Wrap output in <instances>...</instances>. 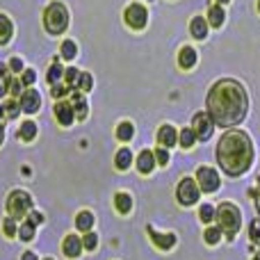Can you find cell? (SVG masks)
<instances>
[{"label":"cell","mask_w":260,"mask_h":260,"mask_svg":"<svg viewBox=\"0 0 260 260\" xmlns=\"http://www.w3.org/2000/svg\"><path fill=\"white\" fill-rule=\"evenodd\" d=\"M23 89H25V87L21 85V80H14V78H9V94L12 96H21L23 94Z\"/></svg>","instance_id":"obj_41"},{"label":"cell","mask_w":260,"mask_h":260,"mask_svg":"<svg viewBox=\"0 0 260 260\" xmlns=\"http://www.w3.org/2000/svg\"><path fill=\"white\" fill-rule=\"evenodd\" d=\"M221 23H224V9H221V5H212L208 9V25L219 27Z\"/></svg>","instance_id":"obj_21"},{"label":"cell","mask_w":260,"mask_h":260,"mask_svg":"<svg viewBox=\"0 0 260 260\" xmlns=\"http://www.w3.org/2000/svg\"><path fill=\"white\" fill-rule=\"evenodd\" d=\"M197 180H199V187L201 192L212 194L215 189H219V174L210 167H199L197 169Z\"/></svg>","instance_id":"obj_7"},{"label":"cell","mask_w":260,"mask_h":260,"mask_svg":"<svg viewBox=\"0 0 260 260\" xmlns=\"http://www.w3.org/2000/svg\"><path fill=\"white\" fill-rule=\"evenodd\" d=\"M76 229L80 231V233H87V231L94 229V215H91L89 210H82L80 215L76 217Z\"/></svg>","instance_id":"obj_19"},{"label":"cell","mask_w":260,"mask_h":260,"mask_svg":"<svg viewBox=\"0 0 260 260\" xmlns=\"http://www.w3.org/2000/svg\"><path fill=\"white\" fill-rule=\"evenodd\" d=\"M253 260H260V256H256V258H253Z\"/></svg>","instance_id":"obj_50"},{"label":"cell","mask_w":260,"mask_h":260,"mask_svg":"<svg viewBox=\"0 0 260 260\" xmlns=\"http://www.w3.org/2000/svg\"><path fill=\"white\" fill-rule=\"evenodd\" d=\"M217 3H221V5H226V3H231V0H217Z\"/></svg>","instance_id":"obj_49"},{"label":"cell","mask_w":260,"mask_h":260,"mask_svg":"<svg viewBox=\"0 0 260 260\" xmlns=\"http://www.w3.org/2000/svg\"><path fill=\"white\" fill-rule=\"evenodd\" d=\"M78 87H80L82 91H89L91 87H94V78H91V73H80V76H78Z\"/></svg>","instance_id":"obj_34"},{"label":"cell","mask_w":260,"mask_h":260,"mask_svg":"<svg viewBox=\"0 0 260 260\" xmlns=\"http://www.w3.org/2000/svg\"><path fill=\"white\" fill-rule=\"evenodd\" d=\"M215 215H217V221H219L221 231L226 233V238L233 240L235 235H238L240 226H242V215H240V210L233 203H221Z\"/></svg>","instance_id":"obj_3"},{"label":"cell","mask_w":260,"mask_h":260,"mask_svg":"<svg viewBox=\"0 0 260 260\" xmlns=\"http://www.w3.org/2000/svg\"><path fill=\"white\" fill-rule=\"evenodd\" d=\"M3 114H5V108H3V105H0V119H3Z\"/></svg>","instance_id":"obj_48"},{"label":"cell","mask_w":260,"mask_h":260,"mask_svg":"<svg viewBox=\"0 0 260 260\" xmlns=\"http://www.w3.org/2000/svg\"><path fill=\"white\" fill-rule=\"evenodd\" d=\"M3 233L7 235V238H14V235L18 233V226H16V219H12V217H7V219L3 221Z\"/></svg>","instance_id":"obj_32"},{"label":"cell","mask_w":260,"mask_h":260,"mask_svg":"<svg viewBox=\"0 0 260 260\" xmlns=\"http://www.w3.org/2000/svg\"><path fill=\"white\" fill-rule=\"evenodd\" d=\"M153 155H155V162H157V165H162V167L169 162V151H167L165 146H157L155 151H153Z\"/></svg>","instance_id":"obj_35"},{"label":"cell","mask_w":260,"mask_h":260,"mask_svg":"<svg viewBox=\"0 0 260 260\" xmlns=\"http://www.w3.org/2000/svg\"><path fill=\"white\" fill-rule=\"evenodd\" d=\"M247 91L235 80H219L208 91V114L217 126H235L247 117Z\"/></svg>","instance_id":"obj_1"},{"label":"cell","mask_w":260,"mask_h":260,"mask_svg":"<svg viewBox=\"0 0 260 260\" xmlns=\"http://www.w3.org/2000/svg\"><path fill=\"white\" fill-rule=\"evenodd\" d=\"M178 142H180V146L183 148H192L194 142H197V133H194L192 128H183L180 130V135H178Z\"/></svg>","instance_id":"obj_26"},{"label":"cell","mask_w":260,"mask_h":260,"mask_svg":"<svg viewBox=\"0 0 260 260\" xmlns=\"http://www.w3.org/2000/svg\"><path fill=\"white\" fill-rule=\"evenodd\" d=\"M157 144L165 148H171L178 144V133H176L174 126H162L157 130Z\"/></svg>","instance_id":"obj_14"},{"label":"cell","mask_w":260,"mask_h":260,"mask_svg":"<svg viewBox=\"0 0 260 260\" xmlns=\"http://www.w3.org/2000/svg\"><path fill=\"white\" fill-rule=\"evenodd\" d=\"M215 212H217L215 208L208 206V203H206V206H201V210H199V217H201L203 224H210V221L215 219Z\"/></svg>","instance_id":"obj_33"},{"label":"cell","mask_w":260,"mask_h":260,"mask_svg":"<svg viewBox=\"0 0 260 260\" xmlns=\"http://www.w3.org/2000/svg\"><path fill=\"white\" fill-rule=\"evenodd\" d=\"M9 89V69L7 64H0V96H5Z\"/></svg>","instance_id":"obj_29"},{"label":"cell","mask_w":260,"mask_h":260,"mask_svg":"<svg viewBox=\"0 0 260 260\" xmlns=\"http://www.w3.org/2000/svg\"><path fill=\"white\" fill-rule=\"evenodd\" d=\"M12 35H14V25H12V21H9L7 16H3V14H0V46L7 44V41L12 39Z\"/></svg>","instance_id":"obj_22"},{"label":"cell","mask_w":260,"mask_h":260,"mask_svg":"<svg viewBox=\"0 0 260 260\" xmlns=\"http://www.w3.org/2000/svg\"><path fill=\"white\" fill-rule=\"evenodd\" d=\"M35 229H37V224H32L30 219H23V224L18 226V238L23 240V242H30L32 238H35Z\"/></svg>","instance_id":"obj_24"},{"label":"cell","mask_w":260,"mask_h":260,"mask_svg":"<svg viewBox=\"0 0 260 260\" xmlns=\"http://www.w3.org/2000/svg\"><path fill=\"white\" fill-rule=\"evenodd\" d=\"M5 112H7V119H16L18 112H21V103H18V101H7Z\"/></svg>","instance_id":"obj_37"},{"label":"cell","mask_w":260,"mask_h":260,"mask_svg":"<svg viewBox=\"0 0 260 260\" xmlns=\"http://www.w3.org/2000/svg\"><path fill=\"white\" fill-rule=\"evenodd\" d=\"M55 117H57L59 126H71V123L76 121V112H73V108H71V101H59V103L55 105Z\"/></svg>","instance_id":"obj_11"},{"label":"cell","mask_w":260,"mask_h":260,"mask_svg":"<svg viewBox=\"0 0 260 260\" xmlns=\"http://www.w3.org/2000/svg\"><path fill=\"white\" fill-rule=\"evenodd\" d=\"M221 235H224V231H221V226H210V229H206V233H203V240H206L208 244H217L221 240Z\"/></svg>","instance_id":"obj_28"},{"label":"cell","mask_w":260,"mask_h":260,"mask_svg":"<svg viewBox=\"0 0 260 260\" xmlns=\"http://www.w3.org/2000/svg\"><path fill=\"white\" fill-rule=\"evenodd\" d=\"M21 260H39V258H37L32 251H25V253H23V256H21Z\"/></svg>","instance_id":"obj_46"},{"label":"cell","mask_w":260,"mask_h":260,"mask_svg":"<svg viewBox=\"0 0 260 260\" xmlns=\"http://www.w3.org/2000/svg\"><path fill=\"white\" fill-rule=\"evenodd\" d=\"M18 103H21V112L25 114H35L41 108V96L37 89H25L18 96Z\"/></svg>","instance_id":"obj_10"},{"label":"cell","mask_w":260,"mask_h":260,"mask_svg":"<svg viewBox=\"0 0 260 260\" xmlns=\"http://www.w3.org/2000/svg\"><path fill=\"white\" fill-rule=\"evenodd\" d=\"M217 162L226 174L242 176L253 162V144L240 130H229L217 144Z\"/></svg>","instance_id":"obj_2"},{"label":"cell","mask_w":260,"mask_h":260,"mask_svg":"<svg viewBox=\"0 0 260 260\" xmlns=\"http://www.w3.org/2000/svg\"><path fill=\"white\" fill-rule=\"evenodd\" d=\"M189 32H192L194 39H206L208 37V21L201 16H194L189 21Z\"/></svg>","instance_id":"obj_15"},{"label":"cell","mask_w":260,"mask_h":260,"mask_svg":"<svg viewBox=\"0 0 260 260\" xmlns=\"http://www.w3.org/2000/svg\"><path fill=\"white\" fill-rule=\"evenodd\" d=\"M114 206H117V210L121 212V215H128V212L133 210V199H130V194H126V192H119L117 197H114Z\"/></svg>","instance_id":"obj_20"},{"label":"cell","mask_w":260,"mask_h":260,"mask_svg":"<svg viewBox=\"0 0 260 260\" xmlns=\"http://www.w3.org/2000/svg\"><path fill=\"white\" fill-rule=\"evenodd\" d=\"M192 130L197 133V139H208L215 130V121L210 119L208 112H197L192 119Z\"/></svg>","instance_id":"obj_8"},{"label":"cell","mask_w":260,"mask_h":260,"mask_svg":"<svg viewBox=\"0 0 260 260\" xmlns=\"http://www.w3.org/2000/svg\"><path fill=\"white\" fill-rule=\"evenodd\" d=\"M46 260H53V258H46Z\"/></svg>","instance_id":"obj_52"},{"label":"cell","mask_w":260,"mask_h":260,"mask_svg":"<svg viewBox=\"0 0 260 260\" xmlns=\"http://www.w3.org/2000/svg\"><path fill=\"white\" fill-rule=\"evenodd\" d=\"M35 80H37V73L32 71V69H25V71L21 73V85L23 87H32L35 85Z\"/></svg>","instance_id":"obj_38"},{"label":"cell","mask_w":260,"mask_h":260,"mask_svg":"<svg viewBox=\"0 0 260 260\" xmlns=\"http://www.w3.org/2000/svg\"><path fill=\"white\" fill-rule=\"evenodd\" d=\"M133 135H135V126L130 121H123V123H119V128H117V139H121V142H130L133 139Z\"/></svg>","instance_id":"obj_27"},{"label":"cell","mask_w":260,"mask_h":260,"mask_svg":"<svg viewBox=\"0 0 260 260\" xmlns=\"http://www.w3.org/2000/svg\"><path fill=\"white\" fill-rule=\"evenodd\" d=\"M67 91H69L67 85H59V82H55V85H53V96H55V99H62V96H67Z\"/></svg>","instance_id":"obj_42"},{"label":"cell","mask_w":260,"mask_h":260,"mask_svg":"<svg viewBox=\"0 0 260 260\" xmlns=\"http://www.w3.org/2000/svg\"><path fill=\"white\" fill-rule=\"evenodd\" d=\"M258 9H260V0H258Z\"/></svg>","instance_id":"obj_51"},{"label":"cell","mask_w":260,"mask_h":260,"mask_svg":"<svg viewBox=\"0 0 260 260\" xmlns=\"http://www.w3.org/2000/svg\"><path fill=\"white\" fill-rule=\"evenodd\" d=\"M114 165H117V169L126 171L130 165H133V153L128 151V148H121V151H117V157H114Z\"/></svg>","instance_id":"obj_23"},{"label":"cell","mask_w":260,"mask_h":260,"mask_svg":"<svg viewBox=\"0 0 260 260\" xmlns=\"http://www.w3.org/2000/svg\"><path fill=\"white\" fill-rule=\"evenodd\" d=\"M197 59H199V55H197V50H194L192 46H185V48L178 53V64H180V69H192L194 64H197Z\"/></svg>","instance_id":"obj_16"},{"label":"cell","mask_w":260,"mask_h":260,"mask_svg":"<svg viewBox=\"0 0 260 260\" xmlns=\"http://www.w3.org/2000/svg\"><path fill=\"white\" fill-rule=\"evenodd\" d=\"M148 235H151V240L155 242V247H160L162 251H169L171 247L176 244V235L174 233H157V231H153V226H148Z\"/></svg>","instance_id":"obj_13"},{"label":"cell","mask_w":260,"mask_h":260,"mask_svg":"<svg viewBox=\"0 0 260 260\" xmlns=\"http://www.w3.org/2000/svg\"><path fill=\"white\" fill-rule=\"evenodd\" d=\"M153 167H155V155H153V151H142L137 155V169L142 171V174H151Z\"/></svg>","instance_id":"obj_17"},{"label":"cell","mask_w":260,"mask_h":260,"mask_svg":"<svg viewBox=\"0 0 260 260\" xmlns=\"http://www.w3.org/2000/svg\"><path fill=\"white\" fill-rule=\"evenodd\" d=\"M249 238H251V242H260V219H253L249 224Z\"/></svg>","instance_id":"obj_39"},{"label":"cell","mask_w":260,"mask_h":260,"mask_svg":"<svg viewBox=\"0 0 260 260\" xmlns=\"http://www.w3.org/2000/svg\"><path fill=\"white\" fill-rule=\"evenodd\" d=\"M71 108H73V112H76V119H85L87 117V101H85V96H82L80 91H76V94L71 96Z\"/></svg>","instance_id":"obj_18"},{"label":"cell","mask_w":260,"mask_h":260,"mask_svg":"<svg viewBox=\"0 0 260 260\" xmlns=\"http://www.w3.org/2000/svg\"><path fill=\"white\" fill-rule=\"evenodd\" d=\"M78 76H80L78 69H67V71H64V78H67L69 87H78Z\"/></svg>","instance_id":"obj_40"},{"label":"cell","mask_w":260,"mask_h":260,"mask_svg":"<svg viewBox=\"0 0 260 260\" xmlns=\"http://www.w3.org/2000/svg\"><path fill=\"white\" fill-rule=\"evenodd\" d=\"M25 219H30L32 224H41V221H44V217H41L39 212H32V210H30V215H27Z\"/></svg>","instance_id":"obj_44"},{"label":"cell","mask_w":260,"mask_h":260,"mask_svg":"<svg viewBox=\"0 0 260 260\" xmlns=\"http://www.w3.org/2000/svg\"><path fill=\"white\" fill-rule=\"evenodd\" d=\"M9 71H16V73H23L25 69H23V62L18 57H12L9 59Z\"/></svg>","instance_id":"obj_43"},{"label":"cell","mask_w":260,"mask_h":260,"mask_svg":"<svg viewBox=\"0 0 260 260\" xmlns=\"http://www.w3.org/2000/svg\"><path fill=\"white\" fill-rule=\"evenodd\" d=\"M146 21H148V12H146V7H144V5L133 3L126 9V23H128L130 27H135V30H142V27L146 25Z\"/></svg>","instance_id":"obj_9"},{"label":"cell","mask_w":260,"mask_h":260,"mask_svg":"<svg viewBox=\"0 0 260 260\" xmlns=\"http://www.w3.org/2000/svg\"><path fill=\"white\" fill-rule=\"evenodd\" d=\"M82 240L78 238V235H67V238H64V242H62V251H64V256L67 258H78L82 253Z\"/></svg>","instance_id":"obj_12"},{"label":"cell","mask_w":260,"mask_h":260,"mask_svg":"<svg viewBox=\"0 0 260 260\" xmlns=\"http://www.w3.org/2000/svg\"><path fill=\"white\" fill-rule=\"evenodd\" d=\"M176 197H178V201L183 203V206H194V203L199 201V197H201V187L197 185L194 178H183L178 183Z\"/></svg>","instance_id":"obj_6"},{"label":"cell","mask_w":260,"mask_h":260,"mask_svg":"<svg viewBox=\"0 0 260 260\" xmlns=\"http://www.w3.org/2000/svg\"><path fill=\"white\" fill-rule=\"evenodd\" d=\"M59 78H62V64L55 62L53 67H50V71H48V82L50 85H55V82H59Z\"/></svg>","instance_id":"obj_36"},{"label":"cell","mask_w":260,"mask_h":260,"mask_svg":"<svg viewBox=\"0 0 260 260\" xmlns=\"http://www.w3.org/2000/svg\"><path fill=\"white\" fill-rule=\"evenodd\" d=\"M3 137H5V128H3V123H0V144H3Z\"/></svg>","instance_id":"obj_47"},{"label":"cell","mask_w":260,"mask_h":260,"mask_svg":"<svg viewBox=\"0 0 260 260\" xmlns=\"http://www.w3.org/2000/svg\"><path fill=\"white\" fill-rule=\"evenodd\" d=\"M44 23H46V30L50 35H62L69 25V12L62 3H50L48 9L44 14Z\"/></svg>","instance_id":"obj_4"},{"label":"cell","mask_w":260,"mask_h":260,"mask_svg":"<svg viewBox=\"0 0 260 260\" xmlns=\"http://www.w3.org/2000/svg\"><path fill=\"white\" fill-rule=\"evenodd\" d=\"M18 137H21L23 142H32V139L37 137V126H35V121H23L21 128H18Z\"/></svg>","instance_id":"obj_25"},{"label":"cell","mask_w":260,"mask_h":260,"mask_svg":"<svg viewBox=\"0 0 260 260\" xmlns=\"http://www.w3.org/2000/svg\"><path fill=\"white\" fill-rule=\"evenodd\" d=\"M253 201H256V208L260 212V185H258V189H253Z\"/></svg>","instance_id":"obj_45"},{"label":"cell","mask_w":260,"mask_h":260,"mask_svg":"<svg viewBox=\"0 0 260 260\" xmlns=\"http://www.w3.org/2000/svg\"><path fill=\"white\" fill-rule=\"evenodd\" d=\"M7 210H9V217H12V219L23 221L32 210V197L27 192L16 189V192H12L7 199Z\"/></svg>","instance_id":"obj_5"},{"label":"cell","mask_w":260,"mask_h":260,"mask_svg":"<svg viewBox=\"0 0 260 260\" xmlns=\"http://www.w3.org/2000/svg\"><path fill=\"white\" fill-rule=\"evenodd\" d=\"M78 55V48H76V44H73L71 39H67V41H62V57L64 59H73Z\"/></svg>","instance_id":"obj_31"},{"label":"cell","mask_w":260,"mask_h":260,"mask_svg":"<svg viewBox=\"0 0 260 260\" xmlns=\"http://www.w3.org/2000/svg\"><path fill=\"white\" fill-rule=\"evenodd\" d=\"M82 247H85L87 251H94V249L99 247V235L91 233V231H87L85 238H82Z\"/></svg>","instance_id":"obj_30"}]
</instances>
